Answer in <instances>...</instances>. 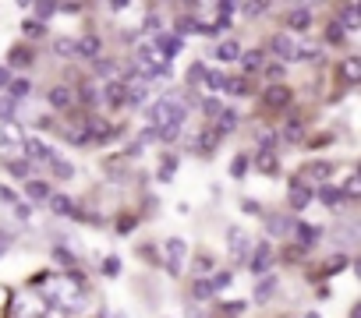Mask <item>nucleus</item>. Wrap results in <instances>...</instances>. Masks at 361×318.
Masks as SVG:
<instances>
[{
  "mask_svg": "<svg viewBox=\"0 0 361 318\" xmlns=\"http://www.w3.org/2000/svg\"><path fill=\"white\" fill-rule=\"evenodd\" d=\"M36 286L43 290V304L47 307H57L64 314H75V311L85 307V286L78 283V276L50 272V276H39Z\"/></svg>",
  "mask_w": 361,
  "mask_h": 318,
  "instance_id": "obj_1",
  "label": "nucleus"
},
{
  "mask_svg": "<svg viewBox=\"0 0 361 318\" xmlns=\"http://www.w3.org/2000/svg\"><path fill=\"white\" fill-rule=\"evenodd\" d=\"M185 117H188V106L180 103L177 96H163L152 103V134L170 141L180 134V127H185Z\"/></svg>",
  "mask_w": 361,
  "mask_h": 318,
  "instance_id": "obj_2",
  "label": "nucleus"
},
{
  "mask_svg": "<svg viewBox=\"0 0 361 318\" xmlns=\"http://www.w3.org/2000/svg\"><path fill=\"white\" fill-rule=\"evenodd\" d=\"M131 71L142 78V82H152V78H166L170 75V61L152 46V43H142L135 46V57H131Z\"/></svg>",
  "mask_w": 361,
  "mask_h": 318,
  "instance_id": "obj_3",
  "label": "nucleus"
},
{
  "mask_svg": "<svg viewBox=\"0 0 361 318\" xmlns=\"http://www.w3.org/2000/svg\"><path fill=\"white\" fill-rule=\"evenodd\" d=\"M269 46H273V53L280 57V64H283V61H315V57H319L315 46H301V43L290 39V36H276Z\"/></svg>",
  "mask_w": 361,
  "mask_h": 318,
  "instance_id": "obj_4",
  "label": "nucleus"
},
{
  "mask_svg": "<svg viewBox=\"0 0 361 318\" xmlns=\"http://www.w3.org/2000/svg\"><path fill=\"white\" fill-rule=\"evenodd\" d=\"M25 152V134L15 127V124H0V159H11L18 163Z\"/></svg>",
  "mask_w": 361,
  "mask_h": 318,
  "instance_id": "obj_5",
  "label": "nucleus"
},
{
  "mask_svg": "<svg viewBox=\"0 0 361 318\" xmlns=\"http://www.w3.org/2000/svg\"><path fill=\"white\" fill-rule=\"evenodd\" d=\"M185 255H188V244L180 237L163 241V265H166L170 276H180V269H185Z\"/></svg>",
  "mask_w": 361,
  "mask_h": 318,
  "instance_id": "obj_6",
  "label": "nucleus"
},
{
  "mask_svg": "<svg viewBox=\"0 0 361 318\" xmlns=\"http://www.w3.org/2000/svg\"><path fill=\"white\" fill-rule=\"evenodd\" d=\"M255 167L262 174H276L280 163H276V134H259V155H255Z\"/></svg>",
  "mask_w": 361,
  "mask_h": 318,
  "instance_id": "obj_7",
  "label": "nucleus"
},
{
  "mask_svg": "<svg viewBox=\"0 0 361 318\" xmlns=\"http://www.w3.org/2000/svg\"><path fill=\"white\" fill-rule=\"evenodd\" d=\"M227 241H231V258H234V262H248V255H252V237H248L241 227H231V230H227Z\"/></svg>",
  "mask_w": 361,
  "mask_h": 318,
  "instance_id": "obj_8",
  "label": "nucleus"
},
{
  "mask_svg": "<svg viewBox=\"0 0 361 318\" xmlns=\"http://www.w3.org/2000/svg\"><path fill=\"white\" fill-rule=\"evenodd\" d=\"M315 198V191H312V184H305L301 177H294L290 181V191H287V202H290V209H308V202Z\"/></svg>",
  "mask_w": 361,
  "mask_h": 318,
  "instance_id": "obj_9",
  "label": "nucleus"
},
{
  "mask_svg": "<svg viewBox=\"0 0 361 318\" xmlns=\"http://www.w3.org/2000/svg\"><path fill=\"white\" fill-rule=\"evenodd\" d=\"M25 152H29V155H36V163H47V167L54 163V159H61V155H57V148H54V145H47L43 138H25Z\"/></svg>",
  "mask_w": 361,
  "mask_h": 318,
  "instance_id": "obj_10",
  "label": "nucleus"
},
{
  "mask_svg": "<svg viewBox=\"0 0 361 318\" xmlns=\"http://www.w3.org/2000/svg\"><path fill=\"white\" fill-rule=\"evenodd\" d=\"M269 262H273V248L269 244H252V255H248V269L255 276L269 272Z\"/></svg>",
  "mask_w": 361,
  "mask_h": 318,
  "instance_id": "obj_11",
  "label": "nucleus"
},
{
  "mask_svg": "<svg viewBox=\"0 0 361 318\" xmlns=\"http://www.w3.org/2000/svg\"><path fill=\"white\" fill-rule=\"evenodd\" d=\"M47 314V304L39 300V297H18L15 300V318H43Z\"/></svg>",
  "mask_w": 361,
  "mask_h": 318,
  "instance_id": "obj_12",
  "label": "nucleus"
},
{
  "mask_svg": "<svg viewBox=\"0 0 361 318\" xmlns=\"http://www.w3.org/2000/svg\"><path fill=\"white\" fill-rule=\"evenodd\" d=\"M152 46L170 61V57H177L180 53V46H185V39H180V36H173V32H156V39H152Z\"/></svg>",
  "mask_w": 361,
  "mask_h": 318,
  "instance_id": "obj_13",
  "label": "nucleus"
},
{
  "mask_svg": "<svg viewBox=\"0 0 361 318\" xmlns=\"http://www.w3.org/2000/svg\"><path fill=\"white\" fill-rule=\"evenodd\" d=\"M124 96H128V85H124V82H117V78H114V82H106V85H103V92H99V99H103L106 106H124Z\"/></svg>",
  "mask_w": 361,
  "mask_h": 318,
  "instance_id": "obj_14",
  "label": "nucleus"
},
{
  "mask_svg": "<svg viewBox=\"0 0 361 318\" xmlns=\"http://www.w3.org/2000/svg\"><path fill=\"white\" fill-rule=\"evenodd\" d=\"M50 202V209L57 212V216H64V220H82V212H78V205L68 198V195H50L47 198Z\"/></svg>",
  "mask_w": 361,
  "mask_h": 318,
  "instance_id": "obj_15",
  "label": "nucleus"
},
{
  "mask_svg": "<svg viewBox=\"0 0 361 318\" xmlns=\"http://www.w3.org/2000/svg\"><path fill=\"white\" fill-rule=\"evenodd\" d=\"M216 145H220V134H216V131H202V134H195V138L188 141V148L199 152V155H209Z\"/></svg>",
  "mask_w": 361,
  "mask_h": 318,
  "instance_id": "obj_16",
  "label": "nucleus"
},
{
  "mask_svg": "<svg viewBox=\"0 0 361 318\" xmlns=\"http://www.w3.org/2000/svg\"><path fill=\"white\" fill-rule=\"evenodd\" d=\"M336 25H340V32H354V29L361 25V8H357V4H343Z\"/></svg>",
  "mask_w": 361,
  "mask_h": 318,
  "instance_id": "obj_17",
  "label": "nucleus"
},
{
  "mask_svg": "<svg viewBox=\"0 0 361 318\" xmlns=\"http://www.w3.org/2000/svg\"><path fill=\"white\" fill-rule=\"evenodd\" d=\"M308 25H312V8H290V11H287V29L305 32Z\"/></svg>",
  "mask_w": 361,
  "mask_h": 318,
  "instance_id": "obj_18",
  "label": "nucleus"
},
{
  "mask_svg": "<svg viewBox=\"0 0 361 318\" xmlns=\"http://www.w3.org/2000/svg\"><path fill=\"white\" fill-rule=\"evenodd\" d=\"M213 57H216V61H224V64H231V61H241V43H234V39H224L220 46H213Z\"/></svg>",
  "mask_w": 361,
  "mask_h": 318,
  "instance_id": "obj_19",
  "label": "nucleus"
},
{
  "mask_svg": "<svg viewBox=\"0 0 361 318\" xmlns=\"http://www.w3.org/2000/svg\"><path fill=\"white\" fill-rule=\"evenodd\" d=\"M262 103L280 110V106H287V103H290V92H287L283 85H269V89H266V96H262Z\"/></svg>",
  "mask_w": 361,
  "mask_h": 318,
  "instance_id": "obj_20",
  "label": "nucleus"
},
{
  "mask_svg": "<svg viewBox=\"0 0 361 318\" xmlns=\"http://www.w3.org/2000/svg\"><path fill=\"white\" fill-rule=\"evenodd\" d=\"M47 103H50L54 110H68V106H71V89H68V85H57V89H50Z\"/></svg>",
  "mask_w": 361,
  "mask_h": 318,
  "instance_id": "obj_21",
  "label": "nucleus"
},
{
  "mask_svg": "<svg viewBox=\"0 0 361 318\" xmlns=\"http://www.w3.org/2000/svg\"><path fill=\"white\" fill-rule=\"evenodd\" d=\"M326 177H333V167H329V163H312V167H305V174H301L305 184H312V181H326Z\"/></svg>",
  "mask_w": 361,
  "mask_h": 318,
  "instance_id": "obj_22",
  "label": "nucleus"
},
{
  "mask_svg": "<svg viewBox=\"0 0 361 318\" xmlns=\"http://www.w3.org/2000/svg\"><path fill=\"white\" fill-rule=\"evenodd\" d=\"M290 234H294V241H298V248H301V251H308V248H312V241H315V227H305V223H294V227H290Z\"/></svg>",
  "mask_w": 361,
  "mask_h": 318,
  "instance_id": "obj_23",
  "label": "nucleus"
},
{
  "mask_svg": "<svg viewBox=\"0 0 361 318\" xmlns=\"http://www.w3.org/2000/svg\"><path fill=\"white\" fill-rule=\"evenodd\" d=\"M75 57H99V39L96 36H82L75 43Z\"/></svg>",
  "mask_w": 361,
  "mask_h": 318,
  "instance_id": "obj_24",
  "label": "nucleus"
},
{
  "mask_svg": "<svg viewBox=\"0 0 361 318\" xmlns=\"http://www.w3.org/2000/svg\"><path fill=\"white\" fill-rule=\"evenodd\" d=\"M25 195H29L32 202H47V198H50V184H47V181H29V184H25Z\"/></svg>",
  "mask_w": 361,
  "mask_h": 318,
  "instance_id": "obj_25",
  "label": "nucleus"
},
{
  "mask_svg": "<svg viewBox=\"0 0 361 318\" xmlns=\"http://www.w3.org/2000/svg\"><path fill=\"white\" fill-rule=\"evenodd\" d=\"M241 64H245V71H262V68H266V53H262V50L241 53Z\"/></svg>",
  "mask_w": 361,
  "mask_h": 318,
  "instance_id": "obj_26",
  "label": "nucleus"
},
{
  "mask_svg": "<svg viewBox=\"0 0 361 318\" xmlns=\"http://www.w3.org/2000/svg\"><path fill=\"white\" fill-rule=\"evenodd\" d=\"M234 124H238V117H234V110H224V113L216 117V127H213V131H216V134L224 138V134H231V131H234Z\"/></svg>",
  "mask_w": 361,
  "mask_h": 318,
  "instance_id": "obj_27",
  "label": "nucleus"
},
{
  "mask_svg": "<svg viewBox=\"0 0 361 318\" xmlns=\"http://www.w3.org/2000/svg\"><path fill=\"white\" fill-rule=\"evenodd\" d=\"M319 198H322V202H326V205H329V209H333V205H340V202H343V195H340V188H336V184H333V181H329V184H322V188H319Z\"/></svg>",
  "mask_w": 361,
  "mask_h": 318,
  "instance_id": "obj_28",
  "label": "nucleus"
},
{
  "mask_svg": "<svg viewBox=\"0 0 361 318\" xmlns=\"http://www.w3.org/2000/svg\"><path fill=\"white\" fill-rule=\"evenodd\" d=\"M290 227H294V223H290V220H283V216L266 220V230H269V234H276V237H287V234H290Z\"/></svg>",
  "mask_w": 361,
  "mask_h": 318,
  "instance_id": "obj_29",
  "label": "nucleus"
},
{
  "mask_svg": "<svg viewBox=\"0 0 361 318\" xmlns=\"http://www.w3.org/2000/svg\"><path fill=\"white\" fill-rule=\"evenodd\" d=\"M224 82H227V75H220V71H206L202 75V85L213 89V92H224Z\"/></svg>",
  "mask_w": 361,
  "mask_h": 318,
  "instance_id": "obj_30",
  "label": "nucleus"
},
{
  "mask_svg": "<svg viewBox=\"0 0 361 318\" xmlns=\"http://www.w3.org/2000/svg\"><path fill=\"white\" fill-rule=\"evenodd\" d=\"M224 92H231V96H248V78H227V82H224Z\"/></svg>",
  "mask_w": 361,
  "mask_h": 318,
  "instance_id": "obj_31",
  "label": "nucleus"
},
{
  "mask_svg": "<svg viewBox=\"0 0 361 318\" xmlns=\"http://www.w3.org/2000/svg\"><path fill=\"white\" fill-rule=\"evenodd\" d=\"M142 103H145V85H128L124 106H142Z\"/></svg>",
  "mask_w": 361,
  "mask_h": 318,
  "instance_id": "obj_32",
  "label": "nucleus"
},
{
  "mask_svg": "<svg viewBox=\"0 0 361 318\" xmlns=\"http://www.w3.org/2000/svg\"><path fill=\"white\" fill-rule=\"evenodd\" d=\"M8 89H11V96H8V99L15 103V99L29 96V78H11V85H8Z\"/></svg>",
  "mask_w": 361,
  "mask_h": 318,
  "instance_id": "obj_33",
  "label": "nucleus"
},
{
  "mask_svg": "<svg viewBox=\"0 0 361 318\" xmlns=\"http://www.w3.org/2000/svg\"><path fill=\"white\" fill-rule=\"evenodd\" d=\"M173 170H177V159H173V155H163V163H159V181H170Z\"/></svg>",
  "mask_w": 361,
  "mask_h": 318,
  "instance_id": "obj_34",
  "label": "nucleus"
},
{
  "mask_svg": "<svg viewBox=\"0 0 361 318\" xmlns=\"http://www.w3.org/2000/svg\"><path fill=\"white\" fill-rule=\"evenodd\" d=\"M273 290H276V276H269V279H262V283H259V290H255V300H266Z\"/></svg>",
  "mask_w": 361,
  "mask_h": 318,
  "instance_id": "obj_35",
  "label": "nucleus"
},
{
  "mask_svg": "<svg viewBox=\"0 0 361 318\" xmlns=\"http://www.w3.org/2000/svg\"><path fill=\"white\" fill-rule=\"evenodd\" d=\"M357 71H361V64H357L354 57H350V61H343V78H347V82H357V78H361Z\"/></svg>",
  "mask_w": 361,
  "mask_h": 318,
  "instance_id": "obj_36",
  "label": "nucleus"
},
{
  "mask_svg": "<svg viewBox=\"0 0 361 318\" xmlns=\"http://www.w3.org/2000/svg\"><path fill=\"white\" fill-rule=\"evenodd\" d=\"M202 110H206L209 117H220V113H224V103H220L216 96H209V99H202Z\"/></svg>",
  "mask_w": 361,
  "mask_h": 318,
  "instance_id": "obj_37",
  "label": "nucleus"
},
{
  "mask_svg": "<svg viewBox=\"0 0 361 318\" xmlns=\"http://www.w3.org/2000/svg\"><path fill=\"white\" fill-rule=\"evenodd\" d=\"M50 170H54V174H57V177H64V181H68V177H71V174H75V170H71V167H68V163H64V159H54V163H50Z\"/></svg>",
  "mask_w": 361,
  "mask_h": 318,
  "instance_id": "obj_38",
  "label": "nucleus"
},
{
  "mask_svg": "<svg viewBox=\"0 0 361 318\" xmlns=\"http://www.w3.org/2000/svg\"><path fill=\"white\" fill-rule=\"evenodd\" d=\"M15 117V103L8 96H0V120H11Z\"/></svg>",
  "mask_w": 361,
  "mask_h": 318,
  "instance_id": "obj_39",
  "label": "nucleus"
},
{
  "mask_svg": "<svg viewBox=\"0 0 361 318\" xmlns=\"http://www.w3.org/2000/svg\"><path fill=\"white\" fill-rule=\"evenodd\" d=\"M209 286H213V293L224 290V286H231V272H216V276L209 279Z\"/></svg>",
  "mask_w": 361,
  "mask_h": 318,
  "instance_id": "obj_40",
  "label": "nucleus"
},
{
  "mask_svg": "<svg viewBox=\"0 0 361 318\" xmlns=\"http://www.w3.org/2000/svg\"><path fill=\"white\" fill-rule=\"evenodd\" d=\"M61 57H75V43L71 39H57V46H54Z\"/></svg>",
  "mask_w": 361,
  "mask_h": 318,
  "instance_id": "obj_41",
  "label": "nucleus"
},
{
  "mask_svg": "<svg viewBox=\"0 0 361 318\" xmlns=\"http://www.w3.org/2000/svg\"><path fill=\"white\" fill-rule=\"evenodd\" d=\"M262 71H266V78H269V82H276V78H283V64H280V61H276V64H266Z\"/></svg>",
  "mask_w": 361,
  "mask_h": 318,
  "instance_id": "obj_42",
  "label": "nucleus"
},
{
  "mask_svg": "<svg viewBox=\"0 0 361 318\" xmlns=\"http://www.w3.org/2000/svg\"><path fill=\"white\" fill-rule=\"evenodd\" d=\"M195 297H199V300L213 297V286H209V279H199V283H195Z\"/></svg>",
  "mask_w": 361,
  "mask_h": 318,
  "instance_id": "obj_43",
  "label": "nucleus"
},
{
  "mask_svg": "<svg viewBox=\"0 0 361 318\" xmlns=\"http://www.w3.org/2000/svg\"><path fill=\"white\" fill-rule=\"evenodd\" d=\"M202 75H206V68H202V64H192V71H188V82H192V85H202Z\"/></svg>",
  "mask_w": 361,
  "mask_h": 318,
  "instance_id": "obj_44",
  "label": "nucleus"
},
{
  "mask_svg": "<svg viewBox=\"0 0 361 318\" xmlns=\"http://www.w3.org/2000/svg\"><path fill=\"white\" fill-rule=\"evenodd\" d=\"M245 167H248V155H238V159H234V167H231V174H234V177H241V174H245Z\"/></svg>",
  "mask_w": 361,
  "mask_h": 318,
  "instance_id": "obj_45",
  "label": "nucleus"
},
{
  "mask_svg": "<svg viewBox=\"0 0 361 318\" xmlns=\"http://www.w3.org/2000/svg\"><path fill=\"white\" fill-rule=\"evenodd\" d=\"M29 8H32V11H36V15H43V18H47V15H54V11H57V4H29Z\"/></svg>",
  "mask_w": 361,
  "mask_h": 318,
  "instance_id": "obj_46",
  "label": "nucleus"
},
{
  "mask_svg": "<svg viewBox=\"0 0 361 318\" xmlns=\"http://www.w3.org/2000/svg\"><path fill=\"white\" fill-rule=\"evenodd\" d=\"M11 174L15 177H29V163H25V159H22V163H11Z\"/></svg>",
  "mask_w": 361,
  "mask_h": 318,
  "instance_id": "obj_47",
  "label": "nucleus"
},
{
  "mask_svg": "<svg viewBox=\"0 0 361 318\" xmlns=\"http://www.w3.org/2000/svg\"><path fill=\"white\" fill-rule=\"evenodd\" d=\"M241 11H245V15H262V11H269V4H245Z\"/></svg>",
  "mask_w": 361,
  "mask_h": 318,
  "instance_id": "obj_48",
  "label": "nucleus"
},
{
  "mask_svg": "<svg viewBox=\"0 0 361 318\" xmlns=\"http://www.w3.org/2000/svg\"><path fill=\"white\" fill-rule=\"evenodd\" d=\"M117 269H121L117 258H106V262H103V272H106V276H117Z\"/></svg>",
  "mask_w": 361,
  "mask_h": 318,
  "instance_id": "obj_49",
  "label": "nucleus"
},
{
  "mask_svg": "<svg viewBox=\"0 0 361 318\" xmlns=\"http://www.w3.org/2000/svg\"><path fill=\"white\" fill-rule=\"evenodd\" d=\"M29 57H32L29 50H15V53H11V61H15V64H29Z\"/></svg>",
  "mask_w": 361,
  "mask_h": 318,
  "instance_id": "obj_50",
  "label": "nucleus"
},
{
  "mask_svg": "<svg viewBox=\"0 0 361 318\" xmlns=\"http://www.w3.org/2000/svg\"><path fill=\"white\" fill-rule=\"evenodd\" d=\"M301 138V127L298 124H287V141H298Z\"/></svg>",
  "mask_w": 361,
  "mask_h": 318,
  "instance_id": "obj_51",
  "label": "nucleus"
},
{
  "mask_svg": "<svg viewBox=\"0 0 361 318\" xmlns=\"http://www.w3.org/2000/svg\"><path fill=\"white\" fill-rule=\"evenodd\" d=\"M8 85H11V71L0 68V89H8Z\"/></svg>",
  "mask_w": 361,
  "mask_h": 318,
  "instance_id": "obj_52",
  "label": "nucleus"
},
{
  "mask_svg": "<svg viewBox=\"0 0 361 318\" xmlns=\"http://www.w3.org/2000/svg\"><path fill=\"white\" fill-rule=\"evenodd\" d=\"M326 36H329V39H333V43H336V39H340V36H343V32H340V25H336V22H333V25H329V32H326Z\"/></svg>",
  "mask_w": 361,
  "mask_h": 318,
  "instance_id": "obj_53",
  "label": "nucleus"
},
{
  "mask_svg": "<svg viewBox=\"0 0 361 318\" xmlns=\"http://www.w3.org/2000/svg\"><path fill=\"white\" fill-rule=\"evenodd\" d=\"M15 212H18L22 220H29V216H32V209H29V205H22V202H18V209H15Z\"/></svg>",
  "mask_w": 361,
  "mask_h": 318,
  "instance_id": "obj_54",
  "label": "nucleus"
},
{
  "mask_svg": "<svg viewBox=\"0 0 361 318\" xmlns=\"http://www.w3.org/2000/svg\"><path fill=\"white\" fill-rule=\"evenodd\" d=\"M8 251V234H0V255Z\"/></svg>",
  "mask_w": 361,
  "mask_h": 318,
  "instance_id": "obj_55",
  "label": "nucleus"
}]
</instances>
